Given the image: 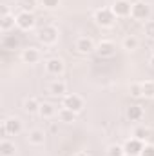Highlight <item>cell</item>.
Here are the masks:
<instances>
[{
	"label": "cell",
	"mask_w": 154,
	"mask_h": 156,
	"mask_svg": "<svg viewBox=\"0 0 154 156\" xmlns=\"http://www.w3.org/2000/svg\"><path fill=\"white\" fill-rule=\"evenodd\" d=\"M94 22L102 27H111L113 24L116 22V15L113 13V9L109 7H102L94 13Z\"/></svg>",
	"instance_id": "1"
},
{
	"label": "cell",
	"mask_w": 154,
	"mask_h": 156,
	"mask_svg": "<svg viewBox=\"0 0 154 156\" xmlns=\"http://www.w3.org/2000/svg\"><path fill=\"white\" fill-rule=\"evenodd\" d=\"M131 16L134 20L147 22L151 18V5L147 2H134L132 4V9H131Z\"/></svg>",
	"instance_id": "2"
},
{
	"label": "cell",
	"mask_w": 154,
	"mask_h": 156,
	"mask_svg": "<svg viewBox=\"0 0 154 156\" xmlns=\"http://www.w3.org/2000/svg\"><path fill=\"white\" fill-rule=\"evenodd\" d=\"M2 129H4V133H5V134H9V136H16V134H20V133H22L24 125H22V120H20V118L11 116V118H5V120H4Z\"/></svg>",
	"instance_id": "3"
},
{
	"label": "cell",
	"mask_w": 154,
	"mask_h": 156,
	"mask_svg": "<svg viewBox=\"0 0 154 156\" xmlns=\"http://www.w3.org/2000/svg\"><path fill=\"white\" fill-rule=\"evenodd\" d=\"M62 107H65V109H69L73 113H80L83 109V98L80 94H75V93L65 94L64 96V102H62Z\"/></svg>",
	"instance_id": "4"
},
{
	"label": "cell",
	"mask_w": 154,
	"mask_h": 156,
	"mask_svg": "<svg viewBox=\"0 0 154 156\" xmlns=\"http://www.w3.org/2000/svg\"><path fill=\"white\" fill-rule=\"evenodd\" d=\"M38 40L44 45H53L58 40V29L54 26H45L38 31Z\"/></svg>",
	"instance_id": "5"
},
{
	"label": "cell",
	"mask_w": 154,
	"mask_h": 156,
	"mask_svg": "<svg viewBox=\"0 0 154 156\" xmlns=\"http://www.w3.org/2000/svg\"><path fill=\"white\" fill-rule=\"evenodd\" d=\"M16 27H20L22 31H29L35 27V15L31 11H20L16 15Z\"/></svg>",
	"instance_id": "6"
},
{
	"label": "cell",
	"mask_w": 154,
	"mask_h": 156,
	"mask_svg": "<svg viewBox=\"0 0 154 156\" xmlns=\"http://www.w3.org/2000/svg\"><path fill=\"white\" fill-rule=\"evenodd\" d=\"M64 69H65V66H64V60H62V58L54 56V58L45 60V71H47L49 75L58 76V75H62V73H64Z\"/></svg>",
	"instance_id": "7"
},
{
	"label": "cell",
	"mask_w": 154,
	"mask_h": 156,
	"mask_svg": "<svg viewBox=\"0 0 154 156\" xmlns=\"http://www.w3.org/2000/svg\"><path fill=\"white\" fill-rule=\"evenodd\" d=\"M113 13L116 15V18H123V16H131V9H132V4L129 0H116L113 4Z\"/></svg>",
	"instance_id": "8"
},
{
	"label": "cell",
	"mask_w": 154,
	"mask_h": 156,
	"mask_svg": "<svg viewBox=\"0 0 154 156\" xmlns=\"http://www.w3.org/2000/svg\"><path fill=\"white\" fill-rule=\"evenodd\" d=\"M143 142L142 140H138V138H131V140H127L125 142V145H123V149H125V154L127 156H140L142 154V151H143Z\"/></svg>",
	"instance_id": "9"
},
{
	"label": "cell",
	"mask_w": 154,
	"mask_h": 156,
	"mask_svg": "<svg viewBox=\"0 0 154 156\" xmlns=\"http://www.w3.org/2000/svg\"><path fill=\"white\" fill-rule=\"evenodd\" d=\"M75 49H76L80 55H89V53L96 51V45H94V42H93L91 38L80 37V38L76 40V44H75Z\"/></svg>",
	"instance_id": "10"
},
{
	"label": "cell",
	"mask_w": 154,
	"mask_h": 156,
	"mask_svg": "<svg viewBox=\"0 0 154 156\" xmlns=\"http://www.w3.org/2000/svg\"><path fill=\"white\" fill-rule=\"evenodd\" d=\"M96 53L102 56V58H109L116 53V45L111 40H102L98 45H96Z\"/></svg>",
	"instance_id": "11"
},
{
	"label": "cell",
	"mask_w": 154,
	"mask_h": 156,
	"mask_svg": "<svg viewBox=\"0 0 154 156\" xmlns=\"http://www.w3.org/2000/svg\"><path fill=\"white\" fill-rule=\"evenodd\" d=\"M40 51L37 47H26L24 51H22V60L26 62V64H37L40 60Z\"/></svg>",
	"instance_id": "12"
},
{
	"label": "cell",
	"mask_w": 154,
	"mask_h": 156,
	"mask_svg": "<svg viewBox=\"0 0 154 156\" xmlns=\"http://www.w3.org/2000/svg\"><path fill=\"white\" fill-rule=\"evenodd\" d=\"M15 26H16V15H13V13L2 15V18H0V29H2V33H9Z\"/></svg>",
	"instance_id": "13"
},
{
	"label": "cell",
	"mask_w": 154,
	"mask_h": 156,
	"mask_svg": "<svg viewBox=\"0 0 154 156\" xmlns=\"http://www.w3.org/2000/svg\"><path fill=\"white\" fill-rule=\"evenodd\" d=\"M49 93H51L53 96H65L67 85H65L62 80H54V82L49 83Z\"/></svg>",
	"instance_id": "14"
},
{
	"label": "cell",
	"mask_w": 154,
	"mask_h": 156,
	"mask_svg": "<svg viewBox=\"0 0 154 156\" xmlns=\"http://www.w3.org/2000/svg\"><path fill=\"white\" fill-rule=\"evenodd\" d=\"M27 140H29L31 145H44V142H45V133H44L42 129H33V131H29Z\"/></svg>",
	"instance_id": "15"
},
{
	"label": "cell",
	"mask_w": 154,
	"mask_h": 156,
	"mask_svg": "<svg viewBox=\"0 0 154 156\" xmlns=\"http://www.w3.org/2000/svg\"><path fill=\"white\" fill-rule=\"evenodd\" d=\"M15 153H16L15 144L4 138V140L0 142V156H15Z\"/></svg>",
	"instance_id": "16"
},
{
	"label": "cell",
	"mask_w": 154,
	"mask_h": 156,
	"mask_svg": "<svg viewBox=\"0 0 154 156\" xmlns=\"http://www.w3.org/2000/svg\"><path fill=\"white\" fill-rule=\"evenodd\" d=\"M38 115L42 118H53L56 115V107H54L53 104H49V102H44V104H40Z\"/></svg>",
	"instance_id": "17"
},
{
	"label": "cell",
	"mask_w": 154,
	"mask_h": 156,
	"mask_svg": "<svg viewBox=\"0 0 154 156\" xmlns=\"http://www.w3.org/2000/svg\"><path fill=\"white\" fill-rule=\"evenodd\" d=\"M121 45H123V49L125 51H134V49H138V45H140V40L136 38L134 35H127L123 42H121Z\"/></svg>",
	"instance_id": "18"
},
{
	"label": "cell",
	"mask_w": 154,
	"mask_h": 156,
	"mask_svg": "<svg viewBox=\"0 0 154 156\" xmlns=\"http://www.w3.org/2000/svg\"><path fill=\"white\" fill-rule=\"evenodd\" d=\"M127 118H129L131 122L142 120V118H143V109H142L140 105H131V107L127 109Z\"/></svg>",
	"instance_id": "19"
},
{
	"label": "cell",
	"mask_w": 154,
	"mask_h": 156,
	"mask_svg": "<svg viewBox=\"0 0 154 156\" xmlns=\"http://www.w3.org/2000/svg\"><path fill=\"white\" fill-rule=\"evenodd\" d=\"M58 120H60V122H64V123H71V122H75V120H76V113H73V111H69V109L62 107V109L58 111Z\"/></svg>",
	"instance_id": "20"
},
{
	"label": "cell",
	"mask_w": 154,
	"mask_h": 156,
	"mask_svg": "<svg viewBox=\"0 0 154 156\" xmlns=\"http://www.w3.org/2000/svg\"><path fill=\"white\" fill-rule=\"evenodd\" d=\"M38 109H40V102L37 98H27L24 102V111L26 113H38Z\"/></svg>",
	"instance_id": "21"
},
{
	"label": "cell",
	"mask_w": 154,
	"mask_h": 156,
	"mask_svg": "<svg viewBox=\"0 0 154 156\" xmlns=\"http://www.w3.org/2000/svg\"><path fill=\"white\" fill-rule=\"evenodd\" d=\"M2 45L5 47V49H15L16 45H18V38L15 37V35H4L2 37Z\"/></svg>",
	"instance_id": "22"
},
{
	"label": "cell",
	"mask_w": 154,
	"mask_h": 156,
	"mask_svg": "<svg viewBox=\"0 0 154 156\" xmlns=\"http://www.w3.org/2000/svg\"><path fill=\"white\" fill-rule=\"evenodd\" d=\"M142 91L145 98H154V82L152 80H145L142 82Z\"/></svg>",
	"instance_id": "23"
},
{
	"label": "cell",
	"mask_w": 154,
	"mask_h": 156,
	"mask_svg": "<svg viewBox=\"0 0 154 156\" xmlns=\"http://www.w3.org/2000/svg\"><path fill=\"white\" fill-rule=\"evenodd\" d=\"M107 156H127V154H125L123 145L113 144V145H109V149H107Z\"/></svg>",
	"instance_id": "24"
},
{
	"label": "cell",
	"mask_w": 154,
	"mask_h": 156,
	"mask_svg": "<svg viewBox=\"0 0 154 156\" xmlns=\"http://www.w3.org/2000/svg\"><path fill=\"white\" fill-rule=\"evenodd\" d=\"M20 5H22V11H31L38 5V0H20Z\"/></svg>",
	"instance_id": "25"
},
{
	"label": "cell",
	"mask_w": 154,
	"mask_h": 156,
	"mask_svg": "<svg viewBox=\"0 0 154 156\" xmlns=\"http://www.w3.org/2000/svg\"><path fill=\"white\" fill-rule=\"evenodd\" d=\"M132 134H134V138H138V140H142V142L149 138V131H147L145 127H136Z\"/></svg>",
	"instance_id": "26"
},
{
	"label": "cell",
	"mask_w": 154,
	"mask_h": 156,
	"mask_svg": "<svg viewBox=\"0 0 154 156\" xmlns=\"http://www.w3.org/2000/svg\"><path fill=\"white\" fill-rule=\"evenodd\" d=\"M131 96H134V98H140V96H143V91H142V83H131Z\"/></svg>",
	"instance_id": "27"
},
{
	"label": "cell",
	"mask_w": 154,
	"mask_h": 156,
	"mask_svg": "<svg viewBox=\"0 0 154 156\" xmlns=\"http://www.w3.org/2000/svg\"><path fill=\"white\" fill-rule=\"evenodd\" d=\"M40 4L45 7V9H56L60 5V0H40Z\"/></svg>",
	"instance_id": "28"
},
{
	"label": "cell",
	"mask_w": 154,
	"mask_h": 156,
	"mask_svg": "<svg viewBox=\"0 0 154 156\" xmlns=\"http://www.w3.org/2000/svg\"><path fill=\"white\" fill-rule=\"evenodd\" d=\"M145 35L154 38V20H147L145 22Z\"/></svg>",
	"instance_id": "29"
},
{
	"label": "cell",
	"mask_w": 154,
	"mask_h": 156,
	"mask_svg": "<svg viewBox=\"0 0 154 156\" xmlns=\"http://www.w3.org/2000/svg\"><path fill=\"white\" fill-rule=\"evenodd\" d=\"M140 156H154V145H145Z\"/></svg>",
	"instance_id": "30"
},
{
	"label": "cell",
	"mask_w": 154,
	"mask_h": 156,
	"mask_svg": "<svg viewBox=\"0 0 154 156\" xmlns=\"http://www.w3.org/2000/svg\"><path fill=\"white\" fill-rule=\"evenodd\" d=\"M151 67H152V69H154V56H152V58H151Z\"/></svg>",
	"instance_id": "31"
},
{
	"label": "cell",
	"mask_w": 154,
	"mask_h": 156,
	"mask_svg": "<svg viewBox=\"0 0 154 156\" xmlns=\"http://www.w3.org/2000/svg\"><path fill=\"white\" fill-rule=\"evenodd\" d=\"M75 156H87V154H85V153H76Z\"/></svg>",
	"instance_id": "32"
}]
</instances>
